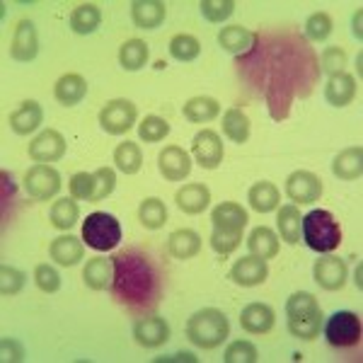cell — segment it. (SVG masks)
Wrapping results in <instances>:
<instances>
[{"label":"cell","instance_id":"obj_1","mask_svg":"<svg viewBox=\"0 0 363 363\" xmlns=\"http://www.w3.org/2000/svg\"><path fill=\"white\" fill-rule=\"evenodd\" d=\"M112 294L131 313H148L157 306L162 294L160 274L143 252L128 250L114 257Z\"/></svg>","mask_w":363,"mask_h":363},{"label":"cell","instance_id":"obj_2","mask_svg":"<svg viewBox=\"0 0 363 363\" xmlns=\"http://www.w3.org/2000/svg\"><path fill=\"white\" fill-rule=\"evenodd\" d=\"M286 315H289V332L303 342L318 339L325 325V315L318 303V298L308 291H298L286 301Z\"/></svg>","mask_w":363,"mask_h":363},{"label":"cell","instance_id":"obj_3","mask_svg":"<svg viewBox=\"0 0 363 363\" xmlns=\"http://www.w3.org/2000/svg\"><path fill=\"white\" fill-rule=\"evenodd\" d=\"M230 335V320L218 308H201L186 320V339L199 349H216Z\"/></svg>","mask_w":363,"mask_h":363},{"label":"cell","instance_id":"obj_4","mask_svg":"<svg viewBox=\"0 0 363 363\" xmlns=\"http://www.w3.org/2000/svg\"><path fill=\"white\" fill-rule=\"evenodd\" d=\"M301 240L313 252L330 255L342 245V225L330 211L315 208L301 220Z\"/></svg>","mask_w":363,"mask_h":363},{"label":"cell","instance_id":"obj_5","mask_svg":"<svg viewBox=\"0 0 363 363\" xmlns=\"http://www.w3.org/2000/svg\"><path fill=\"white\" fill-rule=\"evenodd\" d=\"M83 240L87 247H92L97 252H109V250H114L121 240V223L112 213L95 211V213L87 216L83 223Z\"/></svg>","mask_w":363,"mask_h":363},{"label":"cell","instance_id":"obj_6","mask_svg":"<svg viewBox=\"0 0 363 363\" xmlns=\"http://www.w3.org/2000/svg\"><path fill=\"white\" fill-rule=\"evenodd\" d=\"M322 327H325V337L332 347L344 349V347H356L361 342V332H363L361 318L356 313H351V310H337L327 320V325Z\"/></svg>","mask_w":363,"mask_h":363},{"label":"cell","instance_id":"obj_7","mask_svg":"<svg viewBox=\"0 0 363 363\" xmlns=\"http://www.w3.org/2000/svg\"><path fill=\"white\" fill-rule=\"evenodd\" d=\"M136 119H138L136 104L124 97L109 99L102 107V112H99V126L107 133H112V136H121V133L131 131Z\"/></svg>","mask_w":363,"mask_h":363},{"label":"cell","instance_id":"obj_8","mask_svg":"<svg viewBox=\"0 0 363 363\" xmlns=\"http://www.w3.org/2000/svg\"><path fill=\"white\" fill-rule=\"evenodd\" d=\"M25 191L34 201H49L61 191V174L51 165H34L25 174Z\"/></svg>","mask_w":363,"mask_h":363},{"label":"cell","instance_id":"obj_9","mask_svg":"<svg viewBox=\"0 0 363 363\" xmlns=\"http://www.w3.org/2000/svg\"><path fill=\"white\" fill-rule=\"evenodd\" d=\"M223 140L216 131H211V128H203V131H199L194 140H191V155H194V160L201 165L203 169H216L220 165V160H223Z\"/></svg>","mask_w":363,"mask_h":363},{"label":"cell","instance_id":"obj_10","mask_svg":"<svg viewBox=\"0 0 363 363\" xmlns=\"http://www.w3.org/2000/svg\"><path fill=\"white\" fill-rule=\"evenodd\" d=\"M286 194L296 203H315L322 196V179L308 169L291 172L286 179Z\"/></svg>","mask_w":363,"mask_h":363},{"label":"cell","instance_id":"obj_11","mask_svg":"<svg viewBox=\"0 0 363 363\" xmlns=\"http://www.w3.org/2000/svg\"><path fill=\"white\" fill-rule=\"evenodd\" d=\"M66 155V138L56 131V128H46L37 138L29 143V157L39 165L46 162H56Z\"/></svg>","mask_w":363,"mask_h":363},{"label":"cell","instance_id":"obj_12","mask_svg":"<svg viewBox=\"0 0 363 363\" xmlns=\"http://www.w3.org/2000/svg\"><path fill=\"white\" fill-rule=\"evenodd\" d=\"M250 216L240 203L225 201L220 206L211 211V223H213L216 233H230V235H242L245 225H247Z\"/></svg>","mask_w":363,"mask_h":363},{"label":"cell","instance_id":"obj_13","mask_svg":"<svg viewBox=\"0 0 363 363\" xmlns=\"http://www.w3.org/2000/svg\"><path fill=\"white\" fill-rule=\"evenodd\" d=\"M133 339L145 349H157L169 339V325L160 315H145L133 325Z\"/></svg>","mask_w":363,"mask_h":363},{"label":"cell","instance_id":"obj_14","mask_svg":"<svg viewBox=\"0 0 363 363\" xmlns=\"http://www.w3.org/2000/svg\"><path fill=\"white\" fill-rule=\"evenodd\" d=\"M157 169H160V174L167 182H182L189 177L191 172V157L179 145H167L157 155Z\"/></svg>","mask_w":363,"mask_h":363},{"label":"cell","instance_id":"obj_15","mask_svg":"<svg viewBox=\"0 0 363 363\" xmlns=\"http://www.w3.org/2000/svg\"><path fill=\"white\" fill-rule=\"evenodd\" d=\"M269 277V267L267 259H259V257L250 255V257H240V259L233 264L230 269V279L233 284L242 286V289H252V286L264 284Z\"/></svg>","mask_w":363,"mask_h":363},{"label":"cell","instance_id":"obj_16","mask_svg":"<svg viewBox=\"0 0 363 363\" xmlns=\"http://www.w3.org/2000/svg\"><path fill=\"white\" fill-rule=\"evenodd\" d=\"M313 277L325 291H339L344 284H347V277H349L347 262L339 259V257H332V255L322 257V259L315 262Z\"/></svg>","mask_w":363,"mask_h":363},{"label":"cell","instance_id":"obj_17","mask_svg":"<svg viewBox=\"0 0 363 363\" xmlns=\"http://www.w3.org/2000/svg\"><path fill=\"white\" fill-rule=\"evenodd\" d=\"M274 322H277V313L267 303H250L240 313V325L247 335H267L272 332Z\"/></svg>","mask_w":363,"mask_h":363},{"label":"cell","instance_id":"obj_18","mask_svg":"<svg viewBox=\"0 0 363 363\" xmlns=\"http://www.w3.org/2000/svg\"><path fill=\"white\" fill-rule=\"evenodd\" d=\"M39 54V39H37V29H34V22L22 20L15 29L13 44H10V56L20 63H29L34 61Z\"/></svg>","mask_w":363,"mask_h":363},{"label":"cell","instance_id":"obj_19","mask_svg":"<svg viewBox=\"0 0 363 363\" xmlns=\"http://www.w3.org/2000/svg\"><path fill=\"white\" fill-rule=\"evenodd\" d=\"M44 121V109L37 99H27L20 107L10 114V128L20 136H27V133H34Z\"/></svg>","mask_w":363,"mask_h":363},{"label":"cell","instance_id":"obj_20","mask_svg":"<svg viewBox=\"0 0 363 363\" xmlns=\"http://www.w3.org/2000/svg\"><path fill=\"white\" fill-rule=\"evenodd\" d=\"M131 17L133 25L140 29H155L165 22L167 8L160 0H133L131 3Z\"/></svg>","mask_w":363,"mask_h":363},{"label":"cell","instance_id":"obj_21","mask_svg":"<svg viewBox=\"0 0 363 363\" xmlns=\"http://www.w3.org/2000/svg\"><path fill=\"white\" fill-rule=\"evenodd\" d=\"M83 281L87 289L92 291H104V289H112V281H114V257L107 259V257H95L90 259L83 269Z\"/></svg>","mask_w":363,"mask_h":363},{"label":"cell","instance_id":"obj_22","mask_svg":"<svg viewBox=\"0 0 363 363\" xmlns=\"http://www.w3.org/2000/svg\"><path fill=\"white\" fill-rule=\"evenodd\" d=\"M49 257L61 267H75L85 257V245L73 235H61L49 245Z\"/></svg>","mask_w":363,"mask_h":363},{"label":"cell","instance_id":"obj_23","mask_svg":"<svg viewBox=\"0 0 363 363\" xmlns=\"http://www.w3.org/2000/svg\"><path fill=\"white\" fill-rule=\"evenodd\" d=\"M167 250L174 259H191L201 252V235L196 230H189V228H179V230L169 233Z\"/></svg>","mask_w":363,"mask_h":363},{"label":"cell","instance_id":"obj_24","mask_svg":"<svg viewBox=\"0 0 363 363\" xmlns=\"http://www.w3.org/2000/svg\"><path fill=\"white\" fill-rule=\"evenodd\" d=\"M356 97V78L349 73L332 75L325 85V99L332 107H347Z\"/></svg>","mask_w":363,"mask_h":363},{"label":"cell","instance_id":"obj_25","mask_svg":"<svg viewBox=\"0 0 363 363\" xmlns=\"http://www.w3.org/2000/svg\"><path fill=\"white\" fill-rule=\"evenodd\" d=\"M54 95L63 107H75V104L83 102L87 95V80L78 73L61 75L54 87Z\"/></svg>","mask_w":363,"mask_h":363},{"label":"cell","instance_id":"obj_26","mask_svg":"<svg viewBox=\"0 0 363 363\" xmlns=\"http://www.w3.org/2000/svg\"><path fill=\"white\" fill-rule=\"evenodd\" d=\"M174 199H177L179 211H184V213H189V216H199L208 208L211 191L206 184H184L177 194H174Z\"/></svg>","mask_w":363,"mask_h":363},{"label":"cell","instance_id":"obj_27","mask_svg":"<svg viewBox=\"0 0 363 363\" xmlns=\"http://www.w3.org/2000/svg\"><path fill=\"white\" fill-rule=\"evenodd\" d=\"M255 42H257V34H252L250 29H245V27H240V25L223 27L218 32L220 49H225L228 54H233V56L247 54Z\"/></svg>","mask_w":363,"mask_h":363},{"label":"cell","instance_id":"obj_28","mask_svg":"<svg viewBox=\"0 0 363 363\" xmlns=\"http://www.w3.org/2000/svg\"><path fill=\"white\" fill-rule=\"evenodd\" d=\"M247 201H250V206L257 211V213H272V211L279 208L281 194H279L277 184L262 179V182H257V184L250 186Z\"/></svg>","mask_w":363,"mask_h":363},{"label":"cell","instance_id":"obj_29","mask_svg":"<svg viewBox=\"0 0 363 363\" xmlns=\"http://www.w3.org/2000/svg\"><path fill=\"white\" fill-rule=\"evenodd\" d=\"M332 172L339 179H359L363 174V148L356 145V148H347L342 150L335 160H332Z\"/></svg>","mask_w":363,"mask_h":363},{"label":"cell","instance_id":"obj_30","mask_svg":"<svg viewBox=\"0 0 363 363\" xmlns=\"http://www.w3.org/2000/svg\"><path fill=\"white\" fill-rule=\"evenodd\" d=\"M247 250L259 259H274L279 255V235L267 225H259L250 233Z\"/></svg>","mask_w":363,"mask_h":363},{"label":"cell","instance_id":"obj_31","mask_svg":"<svg viewBox=\"0 0 363 363\" xmlns=\"http://www.w3.org/2000/svg\"><path fill=\"white\" fill-rule=\"evenodd\" d=\"M182 112H184V116L191 124H208V121H213L220 114V104L218 99L201 95V97H191Z\"/></svg>","mask_w":363,"mask_h":363},{"label":"cell","instance_id":"obj_32","mask_svg":"<svg viewBox=\"0 0 363 363\" xmlns=\"http://www.w3.org/2000/svg\"><path fill=\"white\" fill-rule=\"evenodd\" d=\"M99 25H102V10L95 3H80L70 13V29L75 34H92Z\"/></svg>","mask_w":363,"mask_h":363},{"label":"cell","instance_id":"obj_33","mask_svg":"<svg viewBox=\"0 0 363 363\" xmlns=\"http://www.w3.org/2000/svg\"><path fill=\"white\" fill-rule=\"evenodd\" d=\"M301 211H298V206H294V203H286V206L279 208V235L284 242L289 245H298L301 242Z\"/></svg>","mask_w":363,"mask_h":363},{"label":"cell","instance_id":"obj_34","mask_svg":"<svg viewBox=\"0 0 363 363\" xmlns=\"http://www.w3.org/2000/svg\"><path fill=\"white\" fill-rule=\"evenodd\" d=\"M148 58H150V49L143 39H128L119 49V63L124 70H140L148 63Z\"/></svg>","mask_w":363,"mask_h":363},{"label":"cell","instance_id":"obj_35","mask_svg":"<svg viewBox=\"0 0 363 363\" xmlns=\"http://www.w3.org/2000/svg\"><path fill=\"white\" fill-rule=\"evenodd\" d=\"M223 133L233 140V143H238V145L247 143V138H250V119H247V114H245L242 109H238V107L228 109V112L223 114Z\"/></svg>","mask_w":363,"mask_h":363},{"label":"cell","instance_id":"obj_36","mask_svg":"<svg viewBox=\"0 0 363 363\" xmlns=\"http://www.w3.org/2000/svg\"><path fill=\"white\" fill-rule=\"evenodd\" d=\"M138 220H140V225L148 228V230H157V228H162L167 223V206L157 196L143 199L138 206Z\"/></svg>","mask_w":363,"mask_h":363},{"label":"cell","instance_id":"obj_37","mask_svg":"<svg viewBox=\"0 0 363 363\" xmlns=\"http://www.w3.org/2000/svg\"><path fill=\"white\" fill-rule=\"evenodd\" d=\"M51 225L58 228V230H70L80 218V208L75 203V199H58L54 201V206L49 211Z\"/></svg>","mask_w":363,"mask_h":363},{"label":"cell","instance_id":"obj_38","mask_svg":"<svg viewBox=\"0 0 363 363\" xmlns=\"http://www.w3.org/2000/svg\"><path fill=\"white\" fill-rule=\"evenodd\" d=\"M114 162H116V169H119V172L136 174L140 169V165H143V153H140L138 143H133V140H124V143L116 145Z\"/></svg>","mask_w":363,"mask_h":363},{"label":"cell","instance_id":"obj_39","mask_svg":"<svg viewBox=\"0 0 363 363\" xmlns=\"http://www.w3.org/2000/svg\"><path fill=\"white\" fill-rule=\"evenodd\" d=\"M199 54H201V44L191 34H174L172 42H169V56L177 58L182 63L196 61Z\"/></svg>","mask_w":363,"mask_h":363},{"label":"cell","instance_id":"obj_40","mask_svg":"<svg viewBox=\"0 0 363 363\" xmlns=\"http://www.w3.org/2000/svg\"><path fill=\"white\" fill-rule=\"evenodd\" d=\"M167 133H169V121L162 119V116L148 114L138 124V136L143 143H160L162 138H167Z\"/></svg>","mask_w":363,"mask_h":363},{"label":"cell","instance_id":"obj_41","mask_svg":"<svg viewBox=\"0 0 363 363\" xmlns=\"http://www.w3.org/2000/svg\"><path fill=\"white\" fill-rule=\"evenodd\" d=\"M68 189L78 201H95V172H75L68 182Z\"/></svg>","mask_w":363,"mask_h":363},{"label":"cell","instance_id":"obj_42","mask_svg":"<svg viewBox=\"0 0 363 363\" xmlns=\"http://www.w3.org/2000/svg\"><path fill=\"white\" fill-rule=\"evenodd\" d=\"M199 10H201V15L206 17L208 22L220 25V22L235 13V0H201Z\"/></svg>","mask_w":363,"mask_h":363},{"label":"cell","instance_id":"obj_43","mask_svg":"<svg viewBox=\"0 0 363 363\" xmlns=\"http://www.w3.org/2000/svg\"><path fill=\"white\" fill-rule=\"evenodd\" d=\"M257 359H259L257 347L252 342H247V339H238V342H233L223 354L225 363H255Z\"/></svg>","mask_w":363,"mask_h":363},{"label":"cell","instance_id":"obj_44","mask_svg":"<svg viewBox=\"0 0 363 363\" xmlns=\"http://www.w3.org/2000/svg\"><path fill=\"white\" fill-rule=\"evenodd\" d=\"M25 279L27 277L20 272V269L3 264L0 267V294H3L5 298L17 296L22 289H25Z\"/></svg>","mask_w":363,"mask_h":363},{"label":"cell","instance_id":"obj_45","mask_svg":"<svg viewBox=\"0 0 363 363\" xmlns=\"http://www.w3.org/2000/svg\"><path fill=\"white\" fill-rule=\"evenodd\" d=\"M332 27L335 25H332V17L327 13H313L306 22V34L313 42H325L332 34Z\"/></svg>","mask_w":363,"mask_h":363},{"label":"cell","instance_id":"obj_46","mask_svg":"<svg viewBox=\"0 0 363 363\" xmlns=\"http://www.w3.org/2000/svg\"><path fill=\"white\" fill-rule=\"evenodd\" d=\"M322 70H325L327 75H339L344 73V66H347V54H344V49H339V46H330V49L322 51Z\"/></svg>","mask_w":363,"mask_h":363},{"label":"cell","instance_id":"obj_47","mask_svg":"<svg viewBox=\"0 0 363 363\" xmlns=\"http://www.w3.org/2000/svg\"><path fill=\"white\" fill-rule=\"evenodd\" d=\"M34 281H37V286L44 294H56L61 289V277H58V272L51 264H37V269H34Z\"/></svg>","mask_w":363,"mask_h":363},{"label":"cell","instance_id":"obj_48","mask_svg":"<svg viewBox=\"0 0 363 363\" xmlns=\"http://www.w3.org/2000/svg\"><path fill=\"white\" fill-rule=\"evenodd\" d=\"M116 186V172L112 167H99L95 172V201H104Z\"/></svg>","mask_w":363,"mask_h":363},{"label":"cell","instance_id":"obj_49","mask_svg":"<svg viewBox=\"0 0 363 363\" xmlns=\"http://www.w3.org/2000/svg\"><path fill=\"white\" fill-rule=\"evenodd\" d=\"M0 351H3V361H25V347H22L17 339H10V337H3L0 339Z\"/></svg>","mask_w":363,"mask_h":363},{"label":"cell","instance_id":"obj_50","mask_svg":"<svg viewBox=\"0 0 363 363\" xmlns=\"http://www.w3.org/2000/svg\"><path fill=\"white\" fill-rule=\"evenodd\" d=\"M157 363H167V361H186V363H196V356L189 354V351H177V354H169V356H157Z\"/></svg>","mask_w":363,"mask_h":363},{"label":"cell","instance_id":"obj_51","mask_svg":"<svg viewBox=\"0 0 363 363\" xmlns=\"http://www.w3.org/2000/svg\"><path fill=\"white\" fill-rule=\"evenodd\" d=\"M361 17H363V10H356V15H354V20H351V32H354V37L356 39H361L363 34H361Z\"/></svg>","mask_w":363,"mask_h":363}]
</instances>
